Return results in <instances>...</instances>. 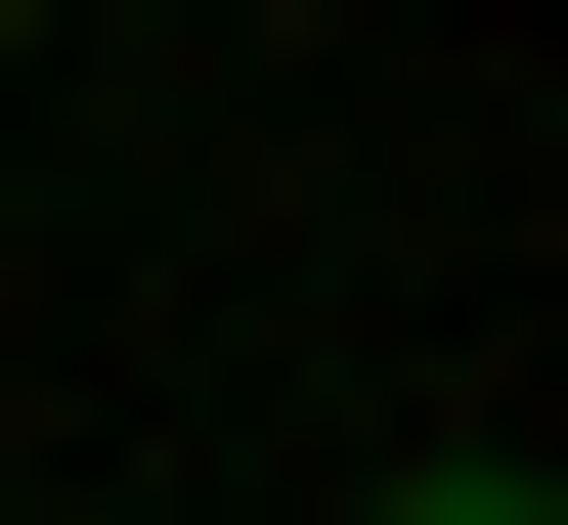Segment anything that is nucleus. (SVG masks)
Listing matches in <instances>:
<instances>
[{"label":"nucleus","instance_id":"obj_2","mask_svg":"<svg viewBox=\"0 0 568 525\" xmlns=\"http://www.w3.org/2000/svg\"><path fill=\"white\" fill-rule=\"evenodd\" d=\"M0 44H44V0H0Z\"/></svg>","mask_w":568,"mask_h":525},{"label":"nucleus","instance_id":"obj_1","mask_svg":"<svg viewBox=\"0 0 568 525\" xmlns=\"http://www.w3.org/2000/svg\"><path fill=\"white\" fill-rule=\"evenodd\" d=\"M351 525H568V482H525V438H394V482H351Z\"/></svg>","mask_w":568,"mask_h":525}]
</instances>
